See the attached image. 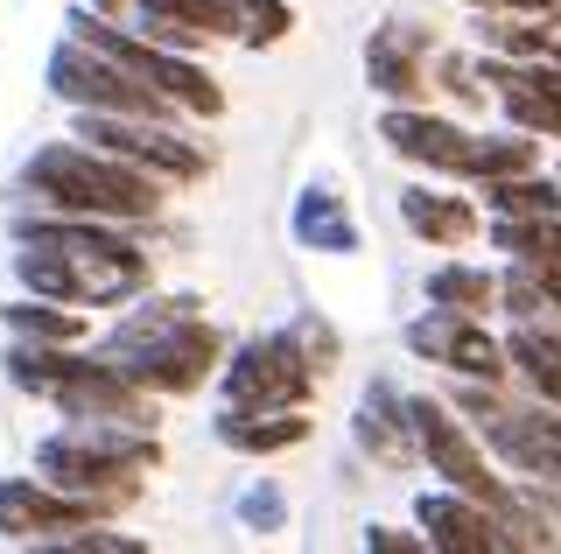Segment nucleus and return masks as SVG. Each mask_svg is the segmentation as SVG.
<instances>
[{
	"label": "nucleus",
	"instance_id": "obj_5",
	"mask_svg": "<svg viewBox=\"0 0 561 554\" xmlns=\"http://www.w3.org/2000/svg\"><path fill=\"white\" fill-rule=\"evenodd\" d=\"M408 407V428H414V449H428V463L435 471L449 477V492H470V498H484L491 512H513L519 498L505 492L499 477H491V463H484V449L463 436V422H449V407L443 401H428V393H421V401H400Z\"/></svg>",
	"mask_w": 561,
	"mask_h": 554
},
{
	"label": "nucleus",
	"instance_id": "obj_4",
	"mask_svg": "<svg viewBox=\"0 0 561 554\" xmlns=\"http://www.w3.org/2000/svg\"><path fill=\"white\" fill-rule=\"evenodd\" d=\"M43 477L57 492H92V484L134 477L154 463V436H140L134 422H99V414H70V428H57L43 449H35Z\"/></svg>",
	"mask_w": 561,
	"mask_h": 554
},
{
	"label": "nucleus",
	"instance_id": "obj_12",
	"mask_svg": "<svg viewBox=\"0 0 561 554\" xmlns=\"http://www.w3.org/2000/svg\"><path fill=\"white\" fill-rule=\"evenodd\" d=\"M99 498H49L22 477H0V533L8 541H35V533H78L92 527Z\"/></svg>",
	"mask_w": 561,
	"mask_h": 554
},
{
	"label": "nucleus",
	"instance_id": "obj_10",
	"mask_svg": "<svg viewBox=\"0 0 561 554\" xmlns=\"http://www.w3.org/2000/svg\"><path fill=\"white\" fill-rule=\"evenodd\" d=\"M408 344L421 358H435V366H449V372H463V379H505V351L484 337V323L478 316H456V309H435V316H421Z\"/></svg>",
	"mask_w": 561,
	"mask_h": 554
},
{
	"label": "nucleus",
	"instance_id": "obj_11",
	"mask_svg": "<svg viewBox=\"0 0 561 554\" xmlns=\"http://www.w3.org/2000/svg\"><path fill=\"white\" fill-rule=\"evenodd\" d=\"M421 527H428V547H449V554H484V547H513L505 541V519L470 492H435L421 498Z\"/></svg>",
	"mask_w": 561,
	"mask_h": 554
},
{
	"label": "nucleus",
	"instance_id": "obj_14",
	"mask_svg": "<svg viewBox=\"0 0 561 554\" xmlns=\"http://www.w3.org/2000/svg\"><path fill=\"white\" fill-rule=\"evenodd\" d=\"M400 211H408V224L428 246H463L470 232H478V204L470 197H435V189H408L400 197Z\"/></svg>",
	"mask_w": 561,
	"mask_h": 554
},
{
	"label": "nucleus",
	"instance_id": "obj_3",
	"mask_svg": "<svg viewBox=\"0 0 561 554\" xmlns=\"http://www.w3.org/2000/svg\"><path fill=\"white\" fill-rule=\"evenodd\" d=\"M105 358H113L140 393H190L218 366V337H210L197 316H183V309H154V316L119 323V337H113Z\"/></svg>",
	"mask_w": 561,
	"mask_h": 554
},
{
	"label": "nucleus",
	"instance_id": "obj_18",
	"mask_svg": "<svg viewBox=\"0 0 561 554\" xmlns=\"http://www.w3.org/2000/svg\"><path fill=\"white\" fill-rule=\"evenodd\" d=\"M218 436L232 442V449H260V457H267V449H288V442H302L309 428L295 422V407H274L267 422H253V414H245V407H225Z\"/></svg>",
	"mask_w": 561,
	"mask_h": 554
},
{
	"label": "nucleus",
	"instance_id": "obj_9",
	"mask_svg": "<svg viewBox=\"0 0 561 554\" xmlns=\"http://www.w3.org/2000/svg\"><path fill=\"white\" fill-rule=\"evenodd\" d=\"M470 414H478V436H491L505 449V457L519 463L526 477H548V484H561V407H548V414H519V407H505V401H491V393H470L463 401Z\"/></svg>",
	"mask_w": 561,
	"mask_h": 554
},
{
	"label": "nucleus",
	"instance_id": "obj_21",
	"mask_svg": "<svg viewBox=\"0 0 561 554\" xmlns=\"http://www.w3.org/2000/svg\"><path fill=\"white\" fill-rule=\"evenodd\" d=\"M8 331H22L28 344H78V316H57V309H35V302H8Z\"/></svg>",
	"mask_w": 561,
	"mask_h": 554
},
{
	"label": "nucleus",
	"instance_id": "obj_16",
	"mask_svg": "<svg viewBox=\"0 0 561 554\" xmlns=\"http://www.w3.org/2000/svg\"><path fill=\"white\" fill-rule=\"evenodd\" d=\"M365 71H373L379 92L414 99L421 92V36H414V28H379L373 49H365Z\"/></svg>",
	"mask_w": 561,
	"mask_h": 554
},
{
	"label": "nucleus",
	"instance_id": "obj_20",
	"mask_svg": "<svg viewBox=\"0 0 561 554\" xmlns=\"http://www.w3.org/2000/svg\"><path fill=\"white\" fill-rule=\"evenodd\" d=\"M428 302L435 309H456V316H478V309L499 302V281L478 267H435L428 274Z\"/></svg>",
	"mask_w": 561,
	"mask_h": 554
},
{
	"label": "nucleus",
	"instance_id": "obj_17",
	"mask_svg": "<svg viewBox=\"0 0 561 554\" xmlns=\"http://www.w3.org/2000/svg\"><path fill=\"white\" fill-rule=\"evenodd\" d=\"M484 204L499 218H561V183L534 176V169H519V176H484Z\"/></svg>",
	"mask_w": 561,
	"mask_h": 554
},
{
	"label": "nucleus",
	"instance_id": "obj_19",
	"mask_svg": "<svg viewBox=\"0 0 561 554\" xmlns=\"http://www.w3.org/2000/svg\"><path fill=\"white\" fill-rule=\"evenodd\" d=\"M295 239H302V246H323V253H358L351 218L337 211V197H323V189H309V197L295 204Z\"/></svg>",
	"mask_w": 561,
	"mask_h": 554
},
{
	"label": "nucleus",
	"instance_id": "obj_15",
	"mask_svg": "<svg viewBox=\"0 0 561 554\" xmlns=\"http://www.w3.org/2000/svg\"><path fill=\"white\" fill-rule=\"evenodd\" d=\"M358 442L373 449L379 463H393V471H400V463L414 457V428H408V407H400V401H393L386 386H373V393H365V407H358Z\"/></svg>",
	"mask_w": 561,
	"mask_h": 554
},
{
	"label": "nucleus",
	"instance_id": "obj_13",
	"mask_svg": "<svg viewBox=\"0 0 561 554\" xmlns=\"http://www.w3.org/2000/svg\"><path fill=\"white\" fill-rule=\"evenodd\" d=\"M386 141L408 154V162L443 169V176H470V154H478V141H470L463 127L428 119V113H386Z\"/></svg>",
	"mask_w": 561,
	"mask_h": 554
},
{
	"label": "nucleus",
	"instance_id": "obj_2",
	"mask_svg": "<svg viewBox=\"0 0 561 554\" xmlns=\"http://www.w3.org/2000/svg\"><path fill=\"white\" fill-rule=\"evenodd\" d=\"M28 183L43 189V204H57V218H154V197H162L148 169L105 148H49L35 154Z\"/></svg>",
	"mask_w": 561,
	"mask_h": 554
},
{
	"label": "nucleus",
	"instance_id": "obj_8",
	"mask_svg": "<svg viewBox=\"0 0 561 554\" xmlns=\"http://www.w3.org/2000/svg\"><path fill=\"white\" fill-rule=\"evenodd\" d=\"M78 134H84L92 148L119 154V162L148 169L154 183H190V176H204V154L190 148V141H175L169 127H154V119H127V113H84V119H78Z\"/></svg>",
	"mask_w": 561,
	"mask_h": 554
},
{
	"label": "nucleus",
	"instance_id": "obj_1",
	"mask_svg": "<svg viewBox=\"0 0 561 554\" xmlns=\"http://www.w3.org/2000/svg\"><path fill=\"white\" fill-rule=\"evenodd\" d=\"M22 281L35 296H57V302H119L148 281V259H140L127 239L99 232L92 218H57V224H35L28 253L14 259Z\"/></svg>",
	"mask_w": 561,
	"mask_h": 554
},
{
	"label": "nucleus",
	"instance_id": "obj_7",
	"mask_svg": "<svg viewBox=\"0 0 561 554\" xmlns=\"http://www.w3.org/2000/svg\"><path fill=\"white\" fill-rule=\"evenodd\" d=\"M309 379H316V366H309V351L295 337H260V344H245L232 366H225V401L274 414V407L302 401Z\"/></svg>",
	"mask_w": 561,
	"mask_h": 554
},
{
	"label": "nucleus",
	"instance_id": "obj_6",
	"mask_svg": "<svg viewBox=\"0 0 561 554\" xmlns=\"http://www.w3.org/2000/svg\"><path fill=\"white\" fill-rule=\"evenodd\" d=\"M49 84H57L64 99H78V106H92V113L162 119V92H148L140 78H127L113 57H99L92 43H64L57 57H49Z\"/></svg>",
	"mask_w": 561,
	"mask_h": 554
},
{
	"label": "nucleus",
	"instance_id": "obj_22",
	"mask_svg": "<svg viewBox=\"0 0 561 554\" xmlns=\"http://www.w3.org/2000/svg\"><path fill=\"white\" fill-rule=\"evenodd\" d=\"M245 519H253V527H280V498L274 492H253V498H245Z\"/></svg>",
	"mask_w": 561,
	"mask_h": 554
}]
</instances>
